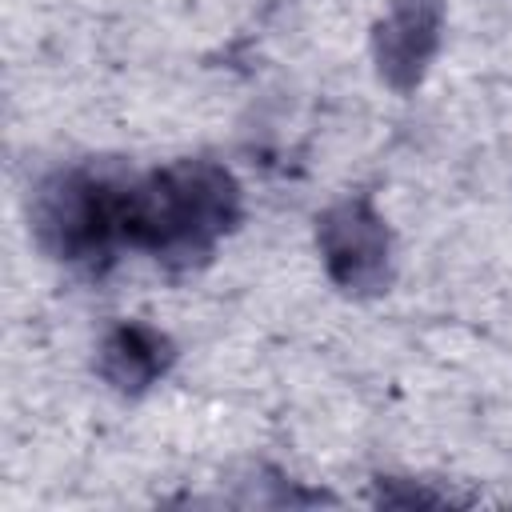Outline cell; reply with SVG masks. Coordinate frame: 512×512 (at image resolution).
<instances>
[{"instance_id":"1","label":"cell","mask_w":512,"mask_h":512,"mask_svg":"<svg viewBox=\"0 0 512 512\" xmlns=\"http://www.w3.org/2000/svg\"><path fill=\"white\" fill-rule=\"evenodd\" d=\"M236 224L240 184L216 160H168L132 180L128 252H148L164 268H200Z\"/></svg>"},{"instance_id":"2","label":"cell","mask_w":512,"mask_h":512,"mask_svg":"<svg viewBox=\"0 0 512 512\" xmlns=\"http://www.w3.org/2000/svg\"><path fill=\"white\" fill-rule=\"evenodd\" d=\"M136 172L120 160H80L48 172L28 204L44 256L80 272H104L128 252V200Z\"/></svg>"},{"instance_id":"3","label":"cell","mask_w":512,"mask_h":512,"mask_svg":"<svg viewBox=\"0 0 512 512\" xmlns=\"http://www.w3.org/2000/svg\"><path fill=\"white\" fill-rule=\"evenodd\" d=\"M316 248L328 280L348 296H380L392 284V232L368 196H344L316 216Z\"/></svg>"},{"instance_id":"4","label":"cell","mask_w":512,"mask_h":512,"mask_svg":"<svg viewBox=\"0 0 512 512\" xmlns=\"http://www.w3.org/2000/svg\"><path fill=\"white\" fill-rule=\"evenodd\" d=\"M440 24H444L440 0H392L388 16L372 32V56L380 80L392 84L396 92H412L440 48Z\"/></svg>"},{"instance_id":"5","label":"cell","mask_w":512,"mask_h":512,"mask_svg":"<svg viewBox=\"0 0 512 512\" xmlns=\"http://www.w3.org/2000/svg\"><path fill=\"white\" fill-rule=\"evenodd\" d=\"M172 360H176L172 336L144 320H120L96 344V376L124 396L148 392L156 380L168 376Z\"/></svg>"}]
</instances>
